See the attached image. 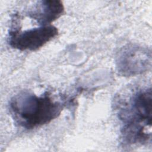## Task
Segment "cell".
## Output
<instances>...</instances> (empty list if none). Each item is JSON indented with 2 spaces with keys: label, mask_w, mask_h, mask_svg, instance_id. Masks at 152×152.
Masks as SVG:
<instances>
[{
  "label": "cell",
  "mask_w": 152,
  "mask_h": 152,
  "mask_svg": "<svg viewBox=\"0 0 152 152\" xmlns=\"http://www.w3.org/2000/svg\"><path fill=\"white\" fill-rule=\"evenodd\" d=\"M58 33L57 28L50 24L24 31L13 30L9 33V43L18 50H35L52 40Z\"/></svg>",
  "instance_id": "3957f363"
},
{
  "label": "cell",
  "mask_w": 152,
  "mask_h": 152,
  "mask_svg": "<svg viewBox=\"0 0 152 152\" xmlns=\"http://www.w3.org/2000/svg\"><path fill=\"white\" fill-rule=\"evenodd\" d=\"M62 106L48 95L23 93L13 98L10 110L14 119L21 126L33 129L50 122L61 113Z\"/></svg>",
  "instance_id": "6da1fadb"
},
{
  "label": "cell",
  "mask_w": 152,
  "mask_h": 152,
  "mask_svg": "<svg viewBox=\"0 0 152 152\" xmlns=\"http://www.w3.org/2000/svg\"><path fill=\"white\" fill-rule=\"evenodd\" d=\"M151 88L141 91L134 95L122 114V134L128 143H143L151 139Z\"/></svg>",
  "instance_id": "7a4b0ae2"
},
{
  "label": "cell",
  "mask_w": 152,
  "mask_h": 152,
  "mask_svg": "<svg viewBox=\"0 0 152 152\" xmlns=\"http://www.w3.org/2000/svg\"><path fill=\"white\" fill-rule=\"evenodd\" d=\"M119 71L125 75L145 71L151 66V53L142 48L131 46L123 49L118 57Z\"/></svg>",
  "instance_id": "277c9868"
},
{
  "label": "cell",
  "mask_w": 152,
  "mask_h": 152,
  "mask_svg": "<svg viewBox=\"0 0 152 152\" xmlns=\"http://www.w3.org/2000/svg\"><path fill=\"white\" fill-rule=\"evenodd\" d=\"M64 7L60 1H42L31 12L30 16L41 26L50 25L64 12Z\"/></svg>",
  "instance_id": "5b68a950"
}]
</instances>
